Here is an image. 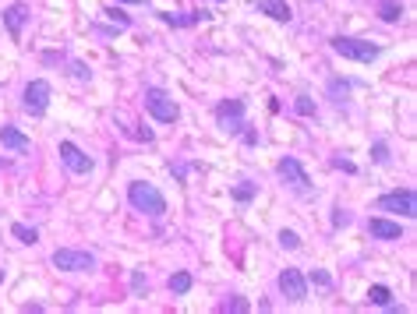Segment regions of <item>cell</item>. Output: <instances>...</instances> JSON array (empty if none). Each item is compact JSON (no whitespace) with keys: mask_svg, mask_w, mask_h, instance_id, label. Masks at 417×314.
Instances as JSON below:
<instances>
[{"mask_svg":"<svg viewBox=\"0 0 417 314\" xmlns=\"http://www.w3.org/2000/svg\"><path fill=\"white\" fill-rule=\"evenodd\" d=\"M0 145L11 148V152H28V148H32L28 135H21V131L14 128V124H4V128H0Z\"/></svg>","mask_w":417,"mask_h":314,"instance_id":"4fadbf2b","label":"cell"},{"mask_svg":"<svg viewBox=\"0 0 417 314\" xmlns=\"http://www.w3.org/2000/svg\"><path fill=\"white\" fill-rule=\"evenodd\" d=\"M371 159H375L378 166H385V163H389V145H385V141H375V145H371Z\"/></svg>","mask_w":417,"mask_h":314,"instance_id":"7402d4cb","label":"cell"},{"mask_svg":"<svg viewBox=\"0 0 417 314\" xmlns=\"http://www.w3.org/2000/svg\"><path fill=\"white\" fill-rule=\"evenodd\" d=\"M329 43H333V53H340L347 60H357V64H371V60H378V53H382V46H375L368 39H353V36H336Z\"/></svg>","mask_w":417,"mask_h":314,"instance_id":"7a4b0ae2","label":"cell"},{"mask_svg":"<svg viewBox=\"0 0 417 314\" xmlns=\"http://www.w3.org/2000/svg\"><path fill=\"white\" fill-rule=\"evenodd\" d=\"M280 244H283L287 251H297V247H301V237H297L293 230H280Z\"/></svg>","mask_w":417,"mask_h":314,"instance_id":"d4e9b609","label":"cell"},{"mask_svg":"<svg viewBox=\"0 0 417 314\" xmlns=\"http://www.w3.org/2000/svg\"><path fill=\"white\" fill-rule=\"evenodd\" d=\"M311 282H315V286H333V279L325 272H311Z\"/></svg>","mask_w":417,"mask_h":314,"instance_id":"484cf974","label":"cell"},{"mask_svg":"<svg viewBox=\"0 0 417 314\" xmlns=\"http://www.w3.org/2000/svg\"><path fill=\"white\" fill-rule=\"evenodd\" d=\"M375 208H378V212H396V215H403V219H414V215H417V198H414L410 187H403V191L382 195V198L375 202Z\"/></svg>","mask_w":417,"mask_h":314,"instance_id":"52a82bcc","label":"cell"},{"mask_svg":"<svg viewBox=\"0 0 417 314\" xmlns=\"http://www.w3.org/2000/svg\"><path fill=\"white\" fill-rule=\"evenodd\" d=\"M103 14H106V18H110V21H113L117 28H131V18H128L124 11H117V8H110V11H103Z\"/></svg>","mask_w":417,"mask_h":314,"instance_id":"603a6c76","label":"cell"},{"mask_svg":"<svg viewBox=\"0 0 417 314\" xmlns=\"http://www.w3.org/2000/svg\"><path fill=\"white\" fill-rule=\"evenodd\" d=\"M11 233H14L21 244H36V240H39V230H36V226H25V223H14Z\"/></svg>","mask_w":417,"mask_h":314,"instance_id":"d6986e66","label":"cell"},{"mask_svg":"<svg viewBox=\"0 0 417 314\" xmlns=\"http://www.w3.org/2000/svg\"><path fill=\"white\" fill-rule=\"evenodd\" d=\"M347 92H350V81H340V78H333V81H329V96H333L336 103H343V99H347Z\"/></svg>","mask_w":417,"mask_h":314,"instance_id":"ffe728a7","label":"cell"},{"mask_svg":"<svg viewBox=\"0 0 417 314\" xmlns=\"http://www.w3.org/2000/svg\"><path fill=\"white\" fill-rule=\"evenodd\" d=\"M276 173H280V180H283V184H290V187H293L297 195H308V191H311V177L304 173V166L297 163L293 155H287V159H280V163H276Z\"/></svg>","mask_w":417,"mask_h":314,"instance_id":"ba28073f","label":"cell"},{"mask_svg":"<svg viewBox=\"0 0 417 314\" xmlns=\"http://www.w3.org/2000/svg\"><path fill=\"white\" fill-rule=\"evenodd\" d=\"M50 96H53V88L46 78H36V81H28L25 92H21V110L25 113H32V117H43L50 110Z\"/></svg>","mask_w":417,"mask_h":314,"instance_id":"277c9868","label":"cell"},{"mask_svg":"<svg viewBox=\"0 0 417 314\" xmlns=\"http://www.w3.org/2000/svg\"><path fill=\"white\" fill-rule=\"evenodd\" d=\"M368 233L375 240H403V226L400 223H389V219H382V215L368 219Z\"/></svg>","mask_w":417,"mask_h":314,"instance_id":"7c38bea8","label":"cell"},{"mask_svg":"<svg viewBox=\"0 0 417 314\" xmlns=\"http://www.w3.org/2000/svg\"><path fill=\"white\" fill-rule=\"evenodd\" d=\"M220 4H223V0H220Z\"/></svg>","mask_w":417,"mask_h":314,"instance_id":"1f68e13d","label":"cell"},{"mask_svg":"<svg viewBox=\"0 0 417 314\" xmlns=\"http://www.w3.org/2000/svg\"><path fill=\"white\" fill-rule=\"evenodd\" d=\"M0 282H4V268H0Z\"/></svg>","mask_w":417,"mask_h":314,"instance_id":"4dcf8cb0","label":"cell"},{"mask_svg":"<svg viewBox=\"0 0 417 314\" xmlns=\"http://www.w3.org/2000/svg\"><path fill=\"white\" fill-rule=\"evenodd\" d=\"M145 110L153 113V120H159V124H173L177 117H181V106L173 103V96L166 88H145Z\"/></svg>","mask_w":417,"mask_h":314,"instance_id":"3957f363","label":"cell"},{"mask_svg":"<svg viewBox=\"0 0 417 314\" xmlns=\"http://www.w3.org/2000/svg\"><path fill=\"white\" fill-rule=\"evenodd\" d=\"M378 18L389 21V25H396L403 18V0H378Z\"/></svg>","mask_w":417,"mask_h":314,"instance_id":"9a60e30c","label":"cell"},{"mask_svg":"<svg viewBox=\"0 0 417 314\" xmlns=\"http://www.w3.org/2000/svg\"><path fill=\"white\" fill-rule=\"evenodd\" d=\"M248 307H251V304H248L244 297H233V300H223V304H220V311H223V314H226V311H233V314H244Z\"/></svg>","mask_w":417,"mask_h":314,"instance_id":"44dd1931","label":"cell"},{"mask_svg":"<svg viewBox=\"0 0 417 314\" xmlns=\"http://www.w3.org/2000/svg\"><path fill=\"white\" fill-rule=\"evenodd\" d=\"M57 152H61V163L75 173V177H81V173H93V155H88V152H81L75 141H61V148H57Z\"/></svg>","mask_w":417,"mask_h":314,"instance_id":"9c48e42d","label":"cell"},{"mask_svg":"<svg viewBox=\"0 0 417 314\" xmlns=\"http://www.w3.org/2000/svg\"><path fill=\"white\" fill-rule=\"evenodd\" d=\"M128 202L135 212H145V215H153L159 219L166 212V198L159 195V187L156 184H145V180H131L128 184Z\"/></svg>","mask_w":417,"mask_h":314,"instance_id":"6da1fadb","label":"cell"},{"mask_svg":"<svg viewBox=\"0 0 417 314\" xmlns=\"http://www.w3.org/2000/svg\"><path fill=\"white\" fill-rule=\"evenodd\" d=\"M28 18H32V11H28V4H21V0H18V4H11V8H4V28H8V36L14 43L21 39Z\"/></svg>","mask_w":417,"mask_h":314,"instance_id":"8fae6325","label":"cell"},{"mask_svg":"<svg viewBox=\"0 0 417 314\" xmlns=\"http://www.w3.org/2000/svg\"><path fill=\"white\" fill-rule=\"evenodd\" d=\"M117 4H148V0H117Z\"/></svg>","mask_w":417,"mask_h":314,"instance_id":"f546056e","label":"cell"},{"mask_svg":"<svg viewBox=\"0 0 417 314\" xmlns=\"http://www.w3.org/2000/svg\"><path fill=\"white\" fill-rule=\"evenodd\" d=\"M276 286H280V293L287 300H304L308 297V279L297 272V268H283L280 279H276Z\"/></svg>","mask_w":417,"mask_h":314,"instance_id":"30bf717a","label":"cell"},{"mask_svg":"<svg viewBox=\"0 0 417 314\" xmlns=\"http://www.w3.org/2000/svg\"><path fill=\"white\" fill-rule=\"evenodd\" d=\"M333 166H336V170H347V173H353V170H357L353 163H343V159H333Z\"/></svg>","mask_w":417,"mask_h":314,"instance_id":"f1b7e54d","label":"cell"},{"mask_svg":"<svg viewBox=\"0 0 417 314\" xmlns=\"http://www.w3.org/2000/svg\"><path fill=\"white\" fill-rule=\"evenodd\" d=\"M53 265L61 268V272H93V268H96V255H93V251L57 247V251H53Z\"/></svg>","mask_w":417,"mask_h":314,"instance_id":"5b68a950","label":"cell"},{"mask_svg":"<svg viewBox=\"0 0 417 314\" xmlns=\"http://www.w3.org/2000/svg\"><path fill=\"white\" fill-rule=\"evenodd\" d=\"M293 110L301 113V117H315V103H311L308 96H297V99H293Z\"/></svg>","mask_w":417,"mask_h":314,"instance_id":"cb8c5ba5","label":"cell"},{"mask_svg":"<svg viewBox=\"0 0 417 314\" xmlns=\"http://www.w3.org/2000/svg\"><path fill=\"white\" fill-rule=\"evenodd\" d=\"M350 223V215L343 212V208H336V215H333V226H347Z\"/></svg>","mask_w":417,"mask_h":314,"instance_id":"83f0119b","label":"cell"},{"mask_svg":"<svg viewBox=\"0 0 417 314\" xmlns=\"http://www.w3.org/2000/svg\"><path fill=\"white\" fill-rule=\"evenodd\" d=\"M255 195H258V184H251V180H241V184L230 187V198H233L237 205H248Z\"/></svg>","mask_w":417,"mask_h":314,"instance_id":"e0dca14e","label":"cell"},{"mask_svg":"<svg viewBox=\"0 0 417 314\" xmlns=\"http://www.w3.org/2000/svg\"><path fill=\"white\" fill-rule=\"evenodd\" d=\"M166 286H170V293H173V297H184V293H191L195 279H191V272H173Z\"/></svg>","mask_w":417,"mask_h":314,"instance_id":"2e32d148","label":"cell"},{"mask_svg":"<svg viewBox=\"0 0 417 314\" xmlns=\"http://www.w3.org/2000/svg\"><path fill=\"white\" fill-rule=\"evenodd\" d=\"M131 290H135V293H142V290H145V275H142V272H135V275H131Z\"/></svg>","mask_w":417,"mask_h":314,"instance_id":"4316f807","label":"cell"},{"mask_svg":"<svg viewBox=\"0 0 417 314\" xmlns=\"http://www.w3.org/2000/svg\"><path fill=\"white\" fill-rule=\"evenodd\" d=\"M216 124L226 135H241L248 124H244V99H223L216 106Z\"/></svg>","mask_w":417,"mask_h":314,"instance_id":"8992f818","label":"cell"},{"mask_svg":"<svg viewBox=\"0 0 417 314\" xmlns=\"http://www.w3.org/2000/svg\"><path fill=\"white\" fill-rule=\"evenodd\" d=\"M258 14H269L273 21H290L293 18L287 0H258Z\"/></svg>","mask_w":417,"mask_h":314,"instance_id":"5bb4252c","label":"cell"},{"mask_svg":"<svg viewBox=\"0 0 417 314\" xmlns=\"http://www.w3.org/2000/svg\"><path fill=\"white\" fill-rule=\"evenodd\" d=\"M368 300H371L375 307H393V290H389V286H371V290H368Z\"/></svg>","mask_w":417,"mask_h":314,"instance_id":"ac0fdd59","label":"cell"}]
</instances>
